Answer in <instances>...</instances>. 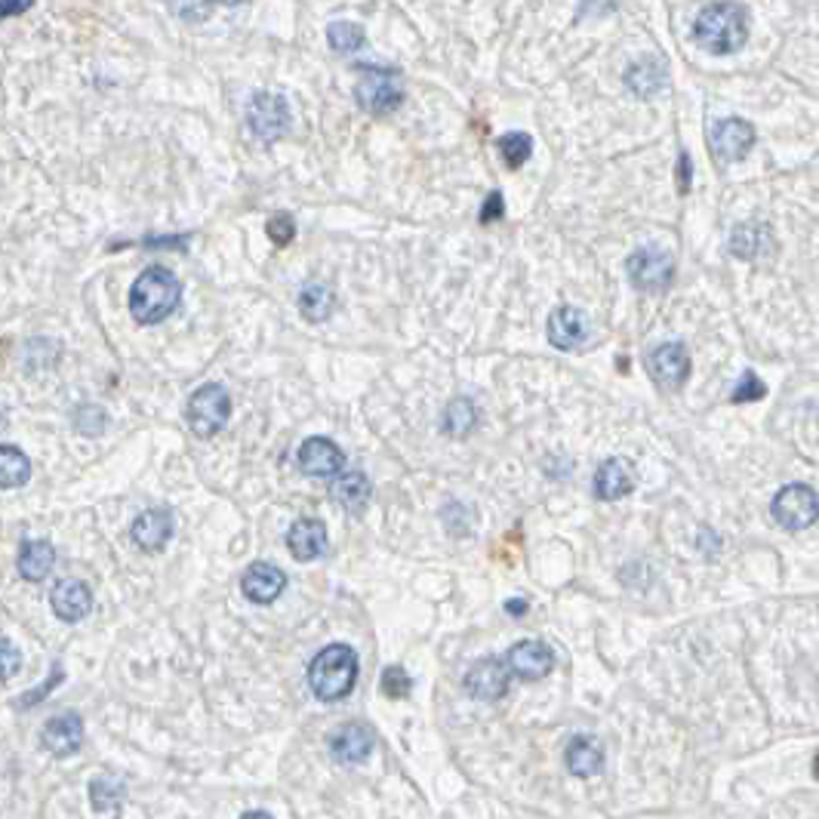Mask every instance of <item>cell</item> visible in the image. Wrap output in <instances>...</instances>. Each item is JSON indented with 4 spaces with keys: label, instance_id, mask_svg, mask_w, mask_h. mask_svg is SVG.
Instances as JSON below:
<instances>
[{
    "label": "cell",
    "instance_id": "d590c367",
    "mask_svg": "<svg viewBox=\"0 0 819 819\" xmlns=\"http://www.w3.org/2000/svg\"><path fill=\"white\" fill-rule=\"evenodd\" d=\"M768 392V385L761 382V379L754 377V373H742V379L737 382V389L730 394V401L734 404H746V401H761Z\"/></svg>",
    "mask_w": 819,
    "mask_h": 819
},
{
    "label": "cell",
    "instance_id": "4316f807",
    "mask_svg": "<svg viewBox=\"0 0 819 819\" xmlns=\"http://www.w3.org/2000/svg\"><path fill=\"white\" fill-rule=\"evenodd\" d=\"M336 309V296L330 287L324 284H309V287H302V293H299V314L305 318V321H312V324H321V321H327L330 314Z\"/></svg>",
    "mask_w": 819,
    "mask_h": 819
},
{
    "label": "cell",
    "instance_id": "74e56055",
    "mask_svg": "<svg viewBox=\"0 0 819 819\" xmlns=\"http://www.w3.org/2000/svg\"><path fill=\"white\" fill-rule=\"evenodd\" d=\"M59 681H62V669H56V672H53V678H49L47 684H41V688L34 690L32 696H25V700H22V705H34V703H41V700H44V696H47L49 690L56 688V684H59Z\"/></svg>",
    "mask_w": 819,
    "mask_h": 819
},
{
    "label": "cell",
    "instance_id": "ba28073f",
    "mask_svg": "<svg viewBox=\"0 0 819 819\" xmlns=\"http://www.w3.org/2000/svg\"><path fill=\"white\" fill-rule=\"evenodd\" d=\"M625 272H628V280L644 290V293H662L669 290L674 280V259L662 250H654V246H644V250H635L625 263Z\"/></svg>",
    "mask_w": 819,
    "mask_h": 819
},
{
    "label": "cell",
    "instance_id": "4fadbf2b",
    "mask_svg": "<svg viewBox=\"0 0 819 819\" xmlns=\"http://www.w3.org/2000/svg\"><path fill=\"white\" fill-rule=\"evenodd\" d=\"M377 746V737L367 724H343L330 734V752L339 764H364Z\"/></svg>",
    "mask_w": 819,
    "mask_h": 819
},
{
    "label": "cell",
    "instance_id": "e575fe53",
    "mask_svg": "<svg viewBox=\"0 0 819 819\" xmlns=\"http://www.w3.org/2000/svg\"><path fill=\"white\" fill-rule=\"evenodd\" d=\"M19 669H22V654H19V647L13 641L0 638V684L10 681V678H16Z\"/></svg>",
    "mask_w": 819,
    "mask_h": 819
},
{
    "label": "cell",
    "instance_id": "d6986e66",
    "mask_svg": "<svg viewBox=\"0 0 819 819\" xmlns=\"http://www.w3.org/2000/svg\"><path fill=\"white\" fill-rule=\"evenodd\" d=\"M287 549L296 561H314L327 552V527L318 518H299L287 530Z\"/></svg>",
    "mask_w": 819,
    "mask_h": 819
},
{
    "label": "cell",
    "instance_id": "8d00e7d4",
    "mask_svg": "<svg viewBox=\"0 0 819 819\" xmlns=\"http://www.w3.org/2000/svg\"><path fill=\"white\" fill-rule=\"evenodd\" d=\"M503 216H506V204H503V195H499V192H491L487 204L481 207V222H484V226H491V222H499Z\"/></svg>",
    "mask_w": 819,
    "mask_h": 819
},
{
    "label": "cell",
    "instance_id": "1f68e13d",
    "mask_svg": "<svg viewBox=\"0 0 819 819\" xmlns=\"http://www.w3.org/2000/svg\"><path fill=\"white\" fill-rule=\"evenodd\" d=\"M499 154H503L508 170H521L533 154V139L527 132H508L499 139Z\"/></svg>",
    "mask_w": 819,
    "mask_h": 819
},
{
    "label": "cell",
    "instance_id": "44dd1931",
    "mask_svg": "<svg viewBox=\"0 0 819 819\" xmlns=\"http://www.w3.org/2000/svg\"><path fill=\"white\" fill-rule=\"evenodd\" d=\"M173 537V515L164 511V508H151V511H142L136 521H132V540L142 552H161L166 542Z\"/></svg>",
    "mask_w": 819,
    "mask_h": 819
},
{
    "label": "cell",
    "instance_id": "6da1fadb",
    "mask_svg": "<svg viewBox=\"0 0 819 819\" xmlns=\"http://www.w3.org/2000/svg\"><path fill=\"white\" fill-rule=\"evenodd\" d=\"M693 37L712 56L739 53L749 41V10L739 3H708L696 16Z\"/></svg>",
    "mask_w": 819,
    "mask_h": 819
},
{
    "label": "cell",
    "instance_id": "277c9868",
    "mask_svg": "<svg viewBox=\"0 0 819 819\" xmlns=\"http://www.w3.org/2000/svg\"><path fill=\"white\" fill-rule=\"evenodd\" d=\"M361 78L355 83V99L367 115H392L404 102V86L394 68L361 66Z\"/></svg>",
    "mask_w": 819,
    "mask_h": 819
},
{
    "label": "cell",
    "instance_id": "8992f818",
    "mask_svg": "<svg viewBox=\"0 0 819 819\" xmlns=\"http://www.w3.org/2000/svg\"><path fill=\"white\" fill-rule=\"evenodd\" d=\"M293 124L290 115V102L278 93H256L246 105V127L256 139L263 142H278L280 136H287Z\"/></svg>",
    "mask_w": 819,
    "mask_h": 819
},
{
    "label": "cell",
    "instance_id": "5b68a950",
    "mask_svg": "<svg viewBox=\"0 0 819 819\" xmlns=\"http://www.w3.org/2000/svg\"><path fill=\"white\" fill-rule=\"evenodd\" d=\"M185 416H188V426H192V431H195L197 438H214V435H219L222 428L229 426V392H226L222 385H216V382L200 385V389L188 397Z\"/></svg>",
    "mask_w": 819,
    "mask_h": 819
},
{
    "label": "cell",
    "instance_id": "3957f363",
    "mask_svg": "<svg viewBox=\"0 0 819 819\" xmlns=\"http://www.w3.org/2000/svg\"><path fill=\"white\" fill-rule=\"evenodd\" d=\"M182 299V284L170 268H146L130 287V314L139 324H161L166 314L176 312Z\"/></svg>",
    "mask_w": 819,
    "mask_h": 819
},
{
    "label": "cell",
    "instance_id": "f1b7e54d",
    "mask_svg": "<svg viewBox=\"0 0 819 819\" xmlns=\"http://www.w3.org/2000/svg\"><path fill=\"white\" fill-rule=\"evenodd\" d=\"M625 83H628V90L638 99H650L656 96V90L666 86V68L638 62V66H632V71L625 74Z\"/></svg>",
    "mask_w": 819,
    "mask_h": 819
},
{
    "label": "cell",
    "instance_id": "484cf974",
    "mask_svg": "<svg viewBox=\"0 0 819 819\" xmlns=\"http://www.w3.org/2000/svg\"><path fill=\"white\" fill-rule=\"evenodd\" d=\"M32 477V462L28 457L13 447V443H0V491H13L22 487Z\"/></svg>",
    "mask_w": 819,
    "mask_h": 819
},
{
    "label": "cell",
    "instance_id": "2e32d148",
    "mask_svg": "<svg viewBox=\"0 0 819 819\" xmlns=\"http://www.w3.org/2000/svg\"><path fill=\"white\" fill-rule=\"evenodd\" d=\"M49 604L62 623H81L83 616L93 610V591L81 579H62L49 591Z\"/></svg>",
    "mask_w": 819,
    "mask_h": 819
},
{
    "label": "cell",
    "instance_id": "9c48e42d",
    "mask_svg": "<svg viewBox=\"0 0 819 819\" xmlns=\"http://www.w3.org/2000/svg\"><path fill=\"white\" fill-rule=\"evenodd\" d=\"M647 377L654 379V385L659 392H681L690 377L688 348L681 343L656 345L654 351L647 355Z\"/></svg>",
    "mask_w": 819,
    "mask_h": 819
},
{
    "label": "cell",
    "instance_id": "ffe728a7",
    "mask_svg": "<svg viewBox=\"0 0 819 819\" xmlns=\"http://www.w3.org/2000/svg\"><path fill=\"white\" fill-rule=\"evenodd\" d=\"M545 333H549V343L555 345V348L570 351V348H576V345L589 336V324H586V314L579 312V309H574V305H561V309H555L552 318H549Z\"/></svg>",
    "mask_w": 819,
    "mask_h": 819
},
{
    "label": "cell",
    "instance_id": "f546056e",
    "mask_svg": "<svg viewBox=\"0 0 819 819\" xmlns=\"http://www.w3.org/2000/svg\"><path fill=\"white\" fill-rule=\"evenodd\" d=\"M90 798H93V807H96L99 814H115L117 807L124 804V783L117 776H112V773L96 776L90 783Z\"/></svg>",
    "mask_w": 819,
    "mask_h": 819
},
{
    "label": "cell",
    "instance_id": "7402d4cb",
    "mask_svg": "<svg viewBox=\"0 0 819 819\" xmlns=\"http://www.w3.org/2000/svg\"><path fill=\"white\" fill-rule=\"evenodd\" d=\"M567 768L576 776H582V780H591V776H598L601 768H604V749L595 742L591 737H574L570 739V746H567Z\"/></svg>",
    "mask_w": 819,
    "mask_h": 819
},
{
    "label": "cell",
    "instance_id": "4dcf8cb0",
    "mask_svg": "<svg viewBox=\"0 0 819 819\" xmlns=\"http://www.w3.org/2000/svg\"><path fill=\"white\" fill-rule=\"evenodd\" d=\"M367 41V34L358 22H348V19H336L327 28V44L336 53H358Z\"/></svg>",
    "mask_w": 819,
    "mask_h": 819
},
{
    "label": "cell",
    "instance_id": "ab89813d",
    "mask_svg": "<svg viewBox=\"0 0 819 819\" xmlns=\"http://www.w3.org/2000/svg\"><path fill=\"white\" fill-rule=\"evenodd\" d=\"M28 7H32V3H22V0H19V3H0V19L16 16V13H25Z\"/></svg>",
    "mask_w": 819,
    "mask_h": 819
},
{
    "label": "cell",
    "instance_id": "60d3db41",
    "mask_svg": "<svg viewBox=\"0 0 819 819\" xmlns=\"http://www.w3.org/2000/svg\"><path fill=\"white\" fill-rule=\"evenodd\" d=\"M527 601H521V598H511V601H506V610L511 613V616H524L527 613Z\"/></svg>",
    "mask_w": 819,
    "mask_h": 819
},
{
    "label": "cell",
    "instance_id": "d4e9b609",
    "mask_svg": "<svg viewBox=\"0 0 819 819\" xmlns=\"http://www.w3.org/2000/svg\"><path fill=\"white\" fill-rule=\"evenodd\" d=\"M477 426V407L469 401V397H453L447 407H443V419L441 428L443 435L450 438H469Z\"/></svg>",
    "mask_w": 819,
    "mask_h": 819
},
{
    "label": "cell",
    "instance_id": "83f0119b",
    "mask_svg": "<svg viewBox=\"0 0 819 819\" xmlns=\"http://www.w3.org/2000/svg\"><path fill=\"white\" fill-rule=\"evenodd\" d=\"M771 244V231H768V226H739L737 231H734V238H730V253L737 256V259H754L764 246Z\"/></svg>",
    "mask_w": 819,
    "mask_h": 819
},
{
    "label": "cell",
    "instance_id": "52a82bcc",
    "mask_svg": "<svg viewBox=\"0 0 819 819\" xmlns=\"http://www.w3.org/2000/svg\"><path fill=\"white\" fill-rule=\"evenodd\" d=\"M771 515L776 524L788 530V533H798V530H807L817 521V493L807 484H788L783 491L773 496L771 503Z\"/></svg>",
    "mask_w": 819,
    "mask_h": 819
},
{
    "label": "cell",
    "instance_id": "5bb4252c",
    "mask_svg": "<svg viewBox=\"0 0 819 819\" xmlns=\"http://www.w3.org/2000/svg\"><path fill=\"white\" fill-rule=\"evenodd\" d=\"M296 459H299V469L312 477L339 475L345 465L343 447L336 441H330V438H309V441L299 447Z\"/></svg>",
    "mask_w": 819,
    "mask_h": 819
},
{
    "label": "cell",
    "instance_id": "836d02e7",
    "mask_svg": "<svg viewBox=\"0 0 819 819\" xmlns=\"http://www.w3.org/2000/svg\"><path fill=\"white\" fill-rule=\"evenodd\" d=\"M265 234L272 238V244L287 246L296 238V219L290 214H275L265 226Z\"/></svg>",
    "mask_w": 819,
    "mask_h": 819
},
{
    "label": "cell",
    "instance_id": "ac0fdd59",
    "mask_svg": "<svg viewBox=\"0 0 819 819\" xmlns=\"http://www.w3.org/2000/svg\"><path fill=\"white\" fill-rule=\"evenodd\" d=\"M41 742H44V749L49 754H56V758H68V754H74L83 746V722L81 715H74V712H66V715H59V718H49L44 724V730H41Z\"/></svg>",
    "mask_w": 819,
    "mask_h": 819
},
{
    "label": "cell",
    "instance_id": "d6a6232c",
    "mask_svg": "<svg viewBox=\"0 0 819 819\" xmlns=\"http://www.w3.org/2000/svg\"><path fill=\"white\" fill-rule=\"evenodd\" d=\"M413 688V681H410V674L401 669V666H389L385 672H382V693L389 696V700H404Z\"/></svg>",
    "mask_w": 819,
    "mask_h": 819
},
{
    "label": "cell",
    "instance_id": "cb8c5ba5",
    "mask_svg": "<svg viewBox=\"0 0 819 819\" xmlns=\"http://www.w3.org/2000/svg\"><path fill=\"white\" fill-rule=\"evenodd\" d=\"M53 564H56V549H53L47 540L25 542V549H22V555H19V570H22V576H25L28 582L47 579L49 570H53Z\"/></svg>",
    "mask_w": 819,
    "mask_h": 819
},
{
    "label": "cell",
    "instance_id": "7c38bea8",
    "mask_svg": "<svg viewBox=\"0 0 819 819\" xmlns=\"http://www.w3.org/2000/svg\"><path fill=\"white\" fill-rule=\"evenodd\" d=\"M508 684H511V674H508L506 662L496 659V656L477 659L475 666L465 672V690H469L475 700H484V703L503 700L508 693Z\"/></svg>",
    "mask_w": 819,
    "mask_h": 819
},
{
    "label": "cell",
    "instance_id": "7a4b0ae2",
    "mask_svg": "<svg viewBox=\"0 0 819 819\" xmlns=\"http://www.w3.org/2000/svg\"><path fill=\"white\" fill-rule=\"evenodd\" d=\"M358 654L348 644H330L309 666V688L321 703H339L358 684Z\"/></svg>",
    "mask_w": 819,
    "mask_h": 819
},
{
    "label": "cell",
    "instance_id": "9a60e30c",
    "mask_svg": "<svg viewBox=\"0 0 819 819\" xmlns=\"http://www.w3.org/2000/svg\"><path fill=\"white\" fill-rule=\"evenodd\" d=\"M241 589H244L246 601H253V604H275L287 589V574L275 564L259 561V564L246 567V574L241 576Z\"/></svg>",
    "mask_w": 819,
    "mask_h": 819
},
{
    "label": "cell",
    "instance_id": "e0dca14e",
    "mask_svg": "<svg viewBox=\"0 0 819 819\" xmlns=\"http://www.w3.org/2000/svg\"><path fill=\"white\" fill-rule=\"evenodd\" d=\"M635 481L638 477H635V469H632L628 459H604L598 465V472H595V496L604 499V503H616V499H623V496L635 491Z\"/></svg>",
    "mask_w": 819,
    "mask_h": 819
},
{
    "label": "cell",
    "instance_id": "f35d334b",
    "mask_svg": "<svg viewBox=\"0 0 819 819\" xmlns=\"http://www.w3.org/2000/svg\"><path fill=\"white\" fill-rule=\"evenodd\" d=\"M678 192H681V195H688L690 192V154L688 151H681V158H678Z\"/></svg>",
    "mask_w": 819,
    "mask_h": 819
},
{
    "label": "cell",
    "instance_id": "30bf717a",
    "mask_svg": "<svg viewBox=\"0 0 819 819\" xmlns=\"http://www.w3.org/2000/svg\"><path fill=\"white\" fill-rule=\"evenodd\" d=\"M708 146H712V158L718 164H737L742 161L754 146V127L742 117H724L715 120L708 130Z\"/></svg>",
    "mask_w": 819,
    "mask_h": 819
},
{
    "label": "cell",
    "instance_id": "b9f144b4",
    "mask_svg": "<svg viewBox=\"0 0 819 819\" xmlns=\"http://www.w3.org/2000/svg\"><path fill=\"white\" fill-rule=\"evenodd\" d=\"M241 819H272L268 814H263V810H253V814H244Z\"/></svg>",
    "mask_w": 819,
    "mask_h": 819
},
{
    "label": "cell",
    "instance_id": "603a6c76",
    "mask_svg": "<svg viewBox=\"0 0 819 819\" xmlns=\"http://www.w3.org/2000/svg\"><path fill=\"white\" fill-rule=\"evenodd\" d=\"M373 487L364 472H345L336 484H333V499L348 511V515H361L364 508L370 506Z\"/></svg>",
    "mask_w": 819,
    "mask_h": 819
},
{
    "label": "cell",
    "instance_id": "8fae6325",
    "mask_svg": "<svg viewBox=\"0 0 819 819\" xmlns=\"http://www.w3.org/2000/svg\"><path fill=\"white\" fill-rule=\"evenodd\" d=\"M508 674L521 678V681H542L555 669V654L549 644L542 641H518L506 656Z\"/></svg>",
    "mask_w": 819,
    "mask_h": 819
}]
</instances>
